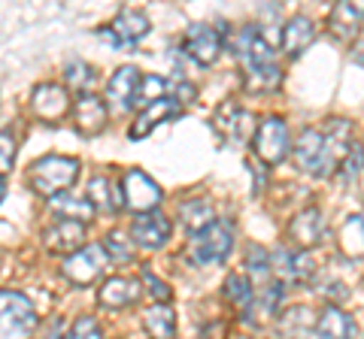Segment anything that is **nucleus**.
<instances>
[{
    "label": "nucleus",
    "mask_w": 364,
    "mask_h": 339,
    "mask_svg": "<svg viewBox=\"0 0 364 339\" xmlns=\"http://www.w3.org/2000/svg\"><path fill=\"white\" fill-rule=\"evenodd\" d=\"M167 91V82L161 76H143V82H140V97H136V104H143V106H152L155 100H161Z\"/></svg>",
    "instance_id": "nucleus-35"
},
{
    "label": "nucleus",
    "mask_w": 364,
    "mask_h": 339,
    "mask_svg": "<svg viewBox=\"0 0 364 339\" xmlns=\"http://www.w3.org/2000/svg\"><path fill=\"white\" fill-rule=\"evenodd\" d=\"M316 333L318 339H355L358 327L355 318L346 315L340 306H325L322 315L316 318Z\"/></svg>",
    "instance_id": "nucleus-21"
},
{
    "label": "nucleus",
    "mask_w": 364,
    "mask_h": 339,
    "mask_svg": "<svg viewBox=\"0 0 364 339\" xmlns=\"http://www.w3.org/2000/svg\"><path fill=\"white\" fill-rule=\"evenodd\" d=\"M104 248H107L109 264H128L131 257H134V245L128 243V236H124L122 230H112V233H107Z\"/></svg>",
    "instance_id": "nucleus-32"
},
{
    "label": "nucleus",
    "mask_w": 364,
    "mask_h": 339,
    "mask_svg": "<svg viewBox=\"0 0 364 339\" xmlns=\"http://www.w3.org/2000/svg\"><path fill=\"white\" fill-rule=\"evenodd\" d=\"M79 170H82V164L76 161V157H67V155H46L40 157V161L31 164V188L37 191L40 197L46 200H55L67 194L76 179H79Z\"/></svg>",
    "instance_id": "nucleus-2"
},
{
    "label": "nucleus",
    "mask_w": 364,
    "mask_h": 339,
    "mask_svg": "<svg viewBox=\"0 0 364 339\" xmlns=\"http://www.w3.org/2000/svg\"><path fill=\"white\" fill-rule=\"evenodd\" d=\"M143 294V282L140 279H128V276H109L104 285L97 288V303L104 309H128L140 300Z\"/></svg>",
    "instance_id": "nucleus-15"
},
{
    "label": "nucleus",
    "mask_w": 364,
    "mask_h": 339,
    "mask_svg": "<svg viewBox=\"0 0 364 339\" xmlns=\"http://www.w3.org/2000/svg\"><path fill=\"white\" fill-rule=\"evenodd\" d=\"M149 16L143 13V9H131L124 6L122 13L112 18V25L104 30V37H109L116 46H134V43H140L146 33H149Z\"/></svg>",
    "instance_id": "nucleus-13"
},
{
    "label": "nucleus",
    "mask_w": 364,
    "mask_h": 339,
    "mask_svg": "<svg viewBox=\"0 0 364 339\" xmlns=\"http://www.w3.org/2000/svg\"><path fill=\"white\" fill-rule=\"evenodd\" d=\"M349 61H352V64H358V67H364V43H358V46H352Z\"/></svg>",
    "instance_id": "nucleus-38"
},
{
    "label": "nucleus",
    "mask_w": 364,
    "mask_h": 339,
    "mask_svg": "<svg viewBox=\"0 0 364 339\" xmlns=\"http://www.w3.org/2000/svg\"><path fill=\"white\" fill-rule=\"evenodd\" d=\"M222 46H225V40L219 37V30L213 25H191L186 30V37H182V49L200 67L215 64V58L222 55Z\"/></svg>",
    "instance_id": "nucleus-10"
},
{
    "label": "nucleus",
    "mask_w": 364,
    "mask_h": 339,
    "mask_svg": "<svg viewBox=\"0 0 364 339\" xmlns=\"http://www.w3.org/2000/svg\"><path fill=\"white\" fill-rule=\"evenodd\" d=\"M252 152L264 161L267 167L282 164L291 155V137H289V124L279 116H267L258 124L255 137H252Z\"/></svg>",
    "instance_id": "nucleus-5"
},
{
    "label": "nucleus",
    "mask_w": 364,
    "mask_h": 339,
    "mask_svg": "<svg viewBox=\"0 0 364 339\" xmlns=\"http://www.w3.org/2000/svg\"><path fill=\"white\" fill-rule=\"evenodd\" d=\"M52 212H58V218H67V221H79V224H88L91 218L97 216L95 206H91L88 197H73V194H61L49 200Z\"/></svg>",
    "instance_id": "nucleus-26"
},
{
    "label": "nucleus",
    "mask_w": 364,
    "mask_h": 339,
    "mask_svg": "<svg viewBox=\"0 0 364 339\" xmlns=\"http://www.w3.org/2000/svg\"><path fill=\"white\" fill-rule=\"evenodd\" d=\"M277 318H279V333L286 339H304V333L310 330V327H316L313 312L306 306H291L282 315H277Z\"/></svg>",
    "instance_id": "nucleus-27"
},
{
    "label": "nucleus",
    "mask_w": 364,
    "mask_h": 339,
    "mask_svg": "<svg viewBox=\"0 0 364 339\" xmlns=\"http://www.w3.org/2000/svg\"><path fill=\"white\" fill-rule=\"evenodd\" d=\"M31 109L33 116L46 124H58L67 112H73V104H70V91L67 85H58V82H43L31 91Z\"/></svg>",
    "instance_id": "nucleus-8"
},
{
    "label": "nucleus",
    "mask_w": 364,
    "mask_h": 339,
    "mask_svg": "<svg viewBox=\"0 0 364 339\" xmlns=\"http://www.w3.org/2000/svg\"><path fill=\"white\" fill-rule=\"evenodd\" d=\"M140 82H143V73L134 64L119 67L107 82V100H112L119 109H131L136 104V97H140Z\"/></svg>",
    "instance_id": "nucleus-17"
},
{
    "label": "nucleus",
    "mask_w": 364,
    "mask_h": 339,
    "mask_svg": "<svg viewBox=\"0 0 364 339\" xmlns=\"http://www.w3.org/2000/svg\"><path fill=\"white\" fill-rule=\"evenodd\" d=\"M140 282H143V288L149 291V297H152L155 303H170V297H173V291H170V285H167V282L158 279V276L152 273V269H143Z\"/></svg>",
    "instance_id": "nucleus-36"
},
{
    "label": "nucleus",
    "mask_w": 364,
    "mask_h": 339,
    "mask_svg": "<svg viewBox=\"0 0 364 339\" xmlns=\"http://www.w3.org/2000/svg\"><path fill=\"white\" fill-rule=\"evenodd\" d=\"M313 40H316V25L306 16H291L286 21V28H282V37H279L282 52H286L289 58H298Z\"/></svg>",
    "instance_id": "nucleus-22"
},
{
    "label": "nucleus",
    "mask_w": 364,
    "mask_h": 339,
    "mask_svg": "<svg viewBox=\"0 0 364 339\" xmlns=\"http://www.w3.org/2000/svg\"><path fill=\"white\" fill-rule=\"evenodd\" d=\"M85 197L91 200L95 212H104V216H116L122 209V194L116 191V182H112L109 176H91Z\"/></svg>",
    "instance_id": "nucleus-23"
},
{
    "label": "nucleus",
    "mask_w": 364,
    "mask_h": 339,
    "mask_svg": "<svg viewBox=\"0 0 364 339\" xmlns=\"http://www.w3.org/2000/svg\"><path fill=\"white\" fill-rule=\"evenodd\" d=\"M291 157H294V167L304 170V173L322 176V164H325V130H318V128L301 130L298 143L291 145Z\"/></svg>",
    "instance_id": "nucleus-12"
},
{
    "label": "nucleus",
    "mask_w": 364,
    "mask_h": 339,
    "mask_svg": "<svg viewBox=\"0 0 364 339\" xmlns=\"http://www.w3.org/2000/svg\"><path fill=\"white\" fill-rule=\"evenodd\" d=\"M246 269H249V276H252L261 288L270 285V282H273L270 255H267L261 245H249V252H246Z\"/></svg>",
    "instance_id": "nucleus-31"
},
{
    "label": "nucleus",
    "mask_w": 364,
    "mask_h": 339,
    "mask_svg": "<svg viewBox=\"0 0 364 339\" xmlns=\"http://www.w3.org/2000/svg\"><path fill=\"white\" fill-rule=\"evenodd\" d=\"M43 245L49 248V252H55V255L70 257L73 252H79V248L85 245V224L67 221V218L52 221L49 228L43 230Z\"/></svg>",
    "instance_id": "nucleus-14"
},
{
    "label": "nucleus",
    "mask_w": 364,
    "mask_h": 339,
    "mask_svg": "<svg viewBox=\"0 0 364 339\" xmlns=\"http://www.w3.org/2000/svg\"><path fill=\"white\" fill-rule=\"evenodd\" d=\"M340 248L349 257H364V216H349L343 224H340Z\"/></svg>",
    "instance_id": "nucleus-28"
},
{
    "label": "nucleus",
    "mask_w": 364,
    "mask_h": 339,
    "mask_svg": "<svg viewBox=\"0 0 364 339\" xmlns=\"http://www.w3.org/2000/svg\"><path fill=\"white\" fill-rule=\"evenodd\" d=\"M225 297L237 309H249V306H252L255 288H252V282H249V276H243V273H231V276H228L225 279Z\"/></svg>",
    "instance_id": "nucleus-30"
},
{
    "label": "nucleus",
    "mask_w": 364,
    "mask_h": 339,
    "mask_svg": "<svg viewBox=\"0 0 364 339\" xmlns=\"http://www.w3.org/2000/svg\"><path fill=\"white\" fill-rule=\"evenodd\" d=\"M37 327V309L25 294L0 291V339H33Z\"/></svg>",
    "instance_id": "nucleus-4"
},
{
    "label": "nucleus",
    "mask_w": 364,
    "mask_h": 339,
    "mask_svg": "<svg viewBox=\"0 0 364 339\" xmlns=\"http://www.w3.org/2000/svg\"><path fill=\"white\" fill-rule=\"evenodd\" d=\"M179 221H182V228H186L191 236H198L200 230H207L210 224L215 221V218H213L210 200H203V197H188L186 203H179Z\"/></svg>",
    "instance_id": "nucleus-24"
},
{
    "label": "nucleus",
    "mask_w": 364,
    "mask_h": 339,
    "mask_svg": "<svg viewBox=\"0 0 364 339\" xmlns=\"http://www.w3.org/2000/svg\"><path fill=\"white\" fill-rule=\"evenodd\" d=\"M270 267H273V279L277 282H291V285H304L316 276V261L310 257V252H301V248H279V252L270 255Z\"/></svg>",
    "instance_id": "nucleus-9"
},
{
    "label": "nucleus",
    "mask_w": 364,
    "mask_h": 339,
    "mask_svg": "<svg viewBox=\"0 0 364 339\" xmlns=\"http://www.w3.org/2000/svg\"><path fill=\"white\" fill-rule=\"evenodd\" d=\"M234 49H237V58H240L249 91L267 94V91H277L282 85V70L277 64V55H273L270 40L264 37V30L258 25H249L237 33Z\"/></svg>",
    "instance_id": "nucleus-1"
},
{
    "label": "nucleus",
    "mask_w": 364,
    "mask_h": 339,
    "mask_svg": "<svg viewBox=\"0 0 364 339\" xmlns=\"http://www.w3.org/2000/svg\"><path fill=\"white\" fill-rule=\"evenodd\" d=\"M364 25V4H334L328 13V30L337 40H352Z\"/></svg>",
    "instance_id": "nucleus-19"
},
{
    "label": "nucleus",
    "mask_w": 364,
    "mask_h": 339,
    "mask_svg": "<svg viewBox=\"0 0 364 339\" xmlns=\"http://www.w3.org/2000/svg\"><path fill=\"white\" fill-rule=\"evenodd\" d=\"M170 233H173V228H170V221L158 209L146 212V216H136L131 224V240L143 248H164Z\"/></svg>",
    "instance_id": "nucleus-16"
},
{
    "label": "nucleus",
    "mask_w": 364,
    "mask_h": 339,
    "mask_svg": "<svg viewBox=\"0 0 364 339\" xmlns=\"http://www.w3.org/2000/svg\"><path fill=\"white\" fill-rule=\"evenodd\" d=\"M61 339H104V330L91 315H82V318H76L67 327V333H61Z\"/></svg>",
    "instance_id": "nucleus-33"
},
{
    "label": "nucleus",
    "mask_w": 364,
    "mask_h": 339,
    "mask_svg": "<svg viewBox=\"0 0 364 339\" xmlns=\"http://www.w3.org/2000/svg\"><path fill=\"white\" fill-rule=\"evenodd\" d=\"M64 76H67V85H76V88H85L95 82V70L85 61H70L64 67Z\"/></svg>",
    "instance_id": "nucleus-37"
},
{
    "label": "nucleus",
    "mask_w": 364,
    "mask_h": 339,
    "mask_svg": "<svg viewBox=\"0 0 364 339\" xmlns=\"http://www.w3.org/2000/svg\"><path fill=\"white\" fill-rule=\"evenodd\" d=\"M176 112H179L176 100H170V97L155 100L152 106H143V112L134 118L131 130H128V137H131V140H143V137H149V133L158 128V124L167 121L170 116H176Z\"/></svg>",
    "instance_id": "nucleus-20"
},
{
    "label": "nucleus",
    "mask_w": 364,
    "mask_h": 339,
    "mask_svg": "<svg viewBox=\"0 0 364 339\" xmlns=\"http://www.w3.org/2000/svg\"><path fill=\"white\" fill-rule=\"evenodd\" d=\"M234 221L231 218H215L207 230H200L198 236H191L188 257L198 267H215L222 264L234 248Z\"/></svg>",
    "instance_id": "nucleus-3"
},
{
    "label": "nucleus",
    "mask_w": 364,
    "mask_h": 339,
    "mask_svg": "<svg viewBox=\"0 0 364 339\" xmlns=\"http://www.w3.org/2000/svg\"><path fill=\"white\" fill-rule=\"evenodd\" d=\"M289 236H291V243L298 245L301 252H306V248H313V245L322 243V236H325V216H322V209L310 206V209L298 212V216L289 221Z\"/></svg>",
    "instance_id": "nucleus-18"
},
{
    "label": "nucleus",
    "mask_w": 364,
    "mask_h": 339,
    "mask_svg": "<svg viewBox=\"0 0 364 339\" xmlns=\"http://www.w3.org/2000/svg\"><path fill=\"white\" fill-rule=\"evenodd\" d=\"M73 121H76L79 133H85V137H97V133L107 128V121H109L107 100H100L97 94H91V91H82L73 100Z\"/></svg>",
    "instance_id": "nucleus-11"
},
{
    "label": "nucleus",
    "mask_w": 364,
    "mask_h": 339,
    "mask_svg": "<svg viewBox=\"0 0 364 339\" xmlns=\"http://www.w3.org/2000/svg\"><path fill=\"white\" fill-rule=\"evenodd\" d=\"M16 145H18V140H16L13 128L0 130V179H4L9 170H13V164H16V152H18Z\"/></svg>",
    "instance_id": "nucleus-34"
},
{
    "label": "nucleus",
    "mask_w": 364,
    "mask_h": 339,
    "mask_svg": "<svg viewBox=\"0 0 364 339\" xmlns=\"http://www.w3.org/2000/svg\"><path fill=\"white\" fill-rule=\"evenodd\" d=\"M107 264H109V257H107L104 243H85L79 252H73L61 264V273L70 279L73 285H91L95 279H100Z\"/></svg>",
    "instance_id": "nucleus-6"
},
{
    "label": "nucleus",
    "mask_w": 364,
    "mask_h": 339,
    "mask_svg": "<svg viewBox=\"0 0 364 339\" xmlns=\"http://www.w3.org/2000/svg\"><path fill=\"white\" fill-rule=\"evenodd\" d=\"M4 194H6V182L0 179V200H4Z\"/></svg>",
    "instance_id": "nucleus-39"
},
{
    "label": "nucleus",
    "mask_w": 364,
    "mask_h": 339,
    "mask_svg": "<svg viewBox=\"0 0 364 339\" xmlns=\"http://www.w3.org/2000/svg\"><path fill=\"white\" fill-rule=\"evenodd\" d=\"M213 124H215V130H219V133L237 140V137L243 133V128H246V112L237 106V104H231V100H228V104H222L219 109H215Z\"/></svg>",
    "instance_id": "nucleus-29"
},
{
    "label": "nucleus",
    "mask_w": 364,
    "mask_h": 339,
    "mask_svg": "<svg viewBox=\"0 0 364 339\" xmlns=\"http://www.w3.org/2000/svg\"><path fill=\"white\" fill-rule=\"evenodd\" d=\"M143 330L149 339H173L176 336V318L167 303H155L143 312Z\"/></svg>",
    "instance_id": "nucleus-25"
},
{
    "label": "nucleus",
    "mask_w": 364,
    "mask_h": 339,
    "mask_svg": "<svg viewBox=\"0 0 364 339\" xmlns=\"http://www.w3.org/2000/svg\"><path fill=\"white\" fill-rule=\"evenodd\" d=\"M161 200H164V191L158 188V182H152L143 170H128V173H124V179H122V203L128 209H134L136 216L155 212Z\"/></svg>",
    "instance_id": "nucleus-7"
}]
</instances>
